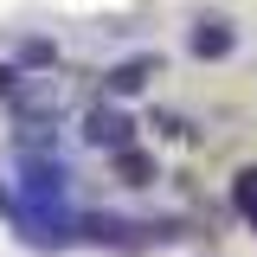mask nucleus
Wrapping results in <instances>:
<instances>
[{
    "instance_id": "9",
    "label": "nucleus",
    "mask_w": 257,
    "mask_h": 257,
    "mask_svg": "<svg viewBox=\"0 0 257 257\" xmlns=\"http://www.w3.org/2000/svg\"><path fill=\"white\" fill-rule=\"evenodd\" d=\"M225 206H231L238 219L251 225V238H257V161H251V167H238V174H231V187H225Z\"/></svg>"
},
{
    "instance_id": "3",
    "label": "nucleus",
    "mask_w": 257,
    "mask_h": 257,
    "mask_svg": "<svg viewBox=\"0 0 257 257\" xmlns=\"http://www.w3.org/2000/svg\"><path fill=\"white\" fill-rule=\"evenodd\" d=\"M77 238L90 251H116V257H142L148 251V231L135 212H109V206H84L77 212Z\"/></svg>"
},
{
    "instance_id": "1",
    "label": "nucleus",
    "mask_w": 257,
    "mask_h": 257,
    "mask_svg": "<svg viewBox=\"0 0 257 257\" xmlns=\"http://www.w3.org/2000/svg\"><path fill=\"white\" fill-rule=\"evenodd\" d=\"M77 109L84 103L58 71L52 77H20V90L7 96V122L13 128H64V122H77Z\"/></svg>"
},
{
    "instance_id": "4",
    "label": "nucleus",
    "mask_w": 257,
    "mask_h": 257,
    "mask_svg": "<svg viewBox=\"0 0 257 257\" xmlns=\"http://www.w3.org/2000/svg\"><path fill=\"white\" fill-rule=\"evenodd\" d=\"M161 71H167V52H155V45L122 52L116 64H103V71H96V96H109V103H135V96L148 90Z\"/></svg>"
},
{
    "instance_id": "8",
    "label": "nucleus",
    "mask_w": 257,
    "mask_h": 257,
    "mask_svg": "<svg viewBox=\"0 0 257 257\" xmlns=\"http://www.w3.org/2000/svg\"><path fill=\"white\" fill-rule=\"evenodd\" d=\"M7 155L13 161H64V128H13Z\"/></svg>"
},
{
    "instance_id": "10",
    "label": "nucleus",
    "mask_w": 257,
    "mask_h": 257,
    "mask_svg": "<svg viewBox=\"0 0 257 257\" xmlns=\"http://www.w3.org/2000/svg\"><path fill=\"white\" fill-rule=\"evenodd\" d=\"M142 122L155 128L161 142H193V135H199V128H193V116H187V109H167V103H155V109H148Z\"/></svg>"
},
{
    "instance_id": "2",
    "label": "nucleus",
    "mask_w": 257,
    "mask_h": 257,
    "mask_svg": "<svg viewBox=\"0 0 257 257\" xmlns=\"http://www.w3.org/2000/svg\"><path fill=\"white\" fill-rule=\"evenodd\" d=\"M77 142L96 148V155H122L142 142V116L128 109V103H109V96H90L84 109H77Z\"/></svg>"
},
{
    "instance_id": "12",
    "label": "nucleus",
    "mask_w": 257,
    "mask_h": 257,
    "mask_svg": "<svg viewBox=\"0 0 257 257\" xmlns=\"http://www.w3.org/2000/svg\"><path fill=\"white\" fill-rule=\"evenodd\" d=\"M199 257H212V251H199Z\"/></svg>"
},
{
    "instance_id": "5",
    "label": "nucleus",
    "mask_w": 257,
    "mask_h": 257,
    "mask_svg": "<svg viewBox=\"0 0 257 257\" xmlns=\"http://www.w3.org/2000/svg\"><path fill=\"white\" fill-rule=\"evenodd\" d=\"M238 52V20L231 13H193V26H187V58H199V64H225Z\"/></svg>"
},
{
    "instance_id": "11",
    "label": "nucleus",
    "mask_w": 257,
    "mask_h": 257,
    "mask_svg": "<svg viewBox=\"0 0 257 257\" xmlns=\"http://www.w3.org/2000/svg\"><path fill=\"white\" fill-rule=\"evenodd\" d=\"M20 77H26L20 64H13V58H0V109H7V96L20 90Z\"/></svg>"
},
{
    "instance_id": "7",
    "label": "nucleus",
    "mask_w": 257,
    "mask_h": 257,
    "mask_svg": "<svg viewBox=\"0 0 257 257\" xmlns=\"http://www.w3.org/2000/svg\"><path fill=\"white\" fill-rule=\"evenodd\" d=\"M7 58L20 64L26 77H52V71L64 64V52H58L52 32H13V52H7Z\"/></svg>"
},
{
    "instance_id": "6",
    "label": "nucleus",
    "mask_w": 257,
    "mask_h": 257,
    "mask_svg": "<svg viewBox=\"0 0 257 257\" xmlns=\"http://www.w3.org/2000/svg\"><path fill=\"white\" fill-rule=\"evenodd\" d=\"M109 180L116 187H128V193H148V187H161L167 180V167H161V155L155 148H122V155H109Z\"/></svg>"
}]
</instances>
